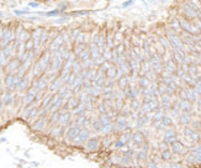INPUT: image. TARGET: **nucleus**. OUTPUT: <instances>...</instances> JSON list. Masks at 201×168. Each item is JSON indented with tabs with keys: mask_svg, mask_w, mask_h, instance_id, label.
Masks as SVG:
<instances>
[{
	"mask_svg": "<svg viewBox=\"0 0 201 168\" xmlns=\"http://www.w3.org/2000/svg\"><path fill=\"white\" fill-rule=\"evenodd\" d=\"M162 157H163V159L169 161V159H172V152L169 150H164L163 153H162Z\"/></svg>",
	"mask_w": 201,
	"mask_h": 168,
	"instance_id": "8",
	"label": "nucleus"
},
{
	"mask_svg": "<svg viewBox=\"0 0 201 168\" xmlns=\"http://www.w3.org/2000/svg\"><path fill=\"white\" fill-rule=\"evenodd\" d=\"M125 146V142L123 141H117L115 142V147H123Z\"/></svg>",
	"mask_w": 201,
	"mask_h": 168,
	"instance_id": "15",
	"label": "nucleus"
},
{
	"mask_svg": "<svg viewBox=\"0 0 201 168\" xmlns=\"http://www.w3.org/2000/svg\"><path fill=\"white\" fill-rule=\"evenodd\" d=\"M77 139H78V140L75 141L77 143H78V142H84V141H86V140L89 139V131H88L86 129H83L82 131L79 132V135H78Z\"/></svg>",
	"mask_w": 201,
	"mask_h": 168,
	"instance_id": "2",
	"label": "nucleus"
},
{
	"mask_svg": "<svg viewBox=\"0 0 201 168\" xmlns=\"http://www.w3.org/2000/svg\"><path fill=\"white\" fill-rule=\"evenodd\" d=\"M135 3V0H129V2H125L123 4H122V6L123 8H127V6H130V5H132Z\"/></svg>",
	"mask_w": 201,
	"mask_h": 168,
	"instance_id": "14",
	"label": "nucleus"
},
{
	"mask_svg": "<svg viewBox=\"0 0 201 168\" xmlns=\"http://www.w3.org/2000/svg\"><path fill=\"white\" fill-rule=\"evenodd\" d=\"M94 129L96 130V131H100V130L102 129V124L100 122V120H96V121H94Z\"/></svg>",
	"mask_w": 201,
	"mask_h": 168,
	"instance_id": "11",
	"label": "nucleus"
},
{
	"mask_svg": "<svg viewBox=\"0 0 201 168\" xmlns=\"http://www.w3.org/2000/svg\"><path fill=\"white\" fill-rule=\"evenodd\" d=\"M68 119H69V115H68L67 113H64V114L61 115L59 121H61V124H67V122H68Z\"/></svg>",
	"mask_w": 201,
	"mask_h": 168,
	"instance_id": "10",
	"label": "nucleus"
},
{
	"mask_svg": "<svg viewBox=\"0 0 201 168\" xmlns=\"http://www.w3.org/2000/svg\"><path fill=\"white\" fill-rule=\"evenodd\" d=\"M116 124H117V127H119V129H125V126H126L125 119H123L122 116H120V118L116 120Z\"/></svg>",
	"mask_w": 201,
	"mask_h": 168,
	"instance_id": "9",
	"label": "nucleus"
},
{
	"mask_svg": "<svg viewBox=\"0 0 201 168\" xmlns=\"http://www.w3.org/2000/svg\"><path fill=\"white\" fill-rule=\"evenodd\" d=\"M82 131V129L79 127V126H75V127H72L69 131H68V134H67V137L69 139V140H72V139H74V137H78V135H79V132Z\"/></svg>",
	"mask_w": 201,
	"mask_h": 168,
	"instance_id": "1",
	"label": "nucleus"
},
{
	"mask_svg": "<svg viewBox=\"0 0 201 168\" xmlns=\"http://www.w3.org/2000/svg\"><path fill=\"white\" fill-rule=\"evenodd\" d=\"M119 83H120V87H121V88H125L126 84H127V79H126V77H122V78L120 79Z\"/></svg>",
	"mask_w": 201,
	"mask_h": 168,
	"instance_id": "13",
	"label": "nucleus"
},
{
	"mask_svg": "<svg viewBox=\"0 0 201 168\" xmlns=\"http://www.w3.org/2000/svg\"><path fill=\"white\" fill-rule=\"evenodd\" d=\"M143 134L141 132V131H137V132H135V135H133V141L137 143V145H141L142 142H143Z\"/></svg>",
	"mask_w": 201,
	"mask_h": 168,
	"instance_id": "3",
	"label": "nucleus"
},
{
	"mask_svg": "<svg viewBox=\"0 0 201 168\" xmlns=\"http://www.w3.org/2000/svg\"><path fill=\"white\" fill-rule=\"evenodd\" d=\"M162 124H163V126H170V125L173 124V120H172L169 116H163Z\"/></svg>",
	"mask_w": 201,
	"mask_h": 168,
	"instance_id": "6",
	"label": "nucleus"
},
{
	"mask_svg": "<svg viewBox=\"0 0 201 168\" xmlns=\"http://www.w3.org/2000/svg\"><path fill=\"white\" fill-rule=\"evenodd\" d=\"M106 74H107V77H109V78L112 79V78H115V77H116V69H115V68H112V67H110V68L107 69Z\"/></svg>",
	"mask_w": 201,
	"mask_h": 168,
	"instance_id": "5",
	"label": "nucleus"
},
{
	"mask_svg": "<svg viewBox=\"0 0 201 168\" xmlns=\"http://www.w3.org/2000/svg\"><path fill=\"white\" fill-rule=\"evenodd\" d=\"M43 126H45V121L42 119H39L37 121L35 122V125H33V127L36 130H41V129H43Z\"/></svg>",
	"mask_w": 201,
	"mask_h": 168,
	"instance_id": "7",
	"label": "nucleus"
},
{
	"mask_svg": "<svg viewBox=\"0 0 201 168\" xmlns=\"http://www.w3.org/2000/svg\"><path fill=\"white\" fill-rule=\"evenodd\" d=\"M88 148H90V150H95V148H98V140H96V137H93V139L89 140Z\"/></svg>",
	"mask_w": 201,
	"mask_h": 168,
	"instance_id": "4",
	"label": "nucleus"
},
{
	"mask_svg": "<svg viewBox=\"0 0 201 168\" xmlns=\"http://www.w3.org/2000/svg\"><path fill=\"white\" fill-rule=\"evenodd\" d=\"M149 3H157V0H149Z\"/></svg>",
	"mask_w": 201,
	"mask_h": 168,
	"instance_id": "16",
	"label": "nucleus"
},
{
	"mask_svg": "<svg viewBox=\"0 0 201 168\" xmlns=\"http://www.w3.org/2000/svg\"><path fill=\"white\" fill-rule=\"evenodd\" d=\"M146 157H147V153H146L144 151H141V152L137 153V158L141 159V161H142V159H146Z\"/></svg>",
	"mask_w": 201,
	"mask_h": 168,
	"instance_id": "12",
	"label": "nucleus"
}]
</instances>
